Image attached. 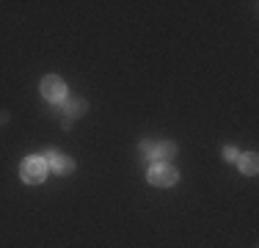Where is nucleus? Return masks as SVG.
<instances>
[{
	"mask_svg": "<svg viewBox=\"0 0 259 248\" xmlns=\"http://www.w3.org/2000/svg\"><path fill=\"white\" fill-rule=\"evenodd\" d=\"M177 144H171V141H157L155 144V152H152V160H171V157H177Z\"/></svg>",
	"mask_w": 259,
	"mask_h": 248,
	"instance_id": "423d86ee",
	"label": "nucleus"
},
{
	"mask_svg": "<svg viewBox=\"0 0 259 248\" xmlns=\"http://www.w3.org/2000/svg\"><path fill=\"white\" fill-rule=\"evenodd\" d=\"M61 127H64V130H69V127H72V119H69L66 113H64V119H61Z\"/></svg>",
	"mask_w": 259,
	"mask_h": 248,
	"instance_id": "9d476101",
	"label": "nucleus"
},
{
	"mask_svg": "<svg viewBox=\"0 0 259 248\" xmlns=\"http://www.w3.org/2000/svg\"><path fill=\"white\" fill-rule=\"evenodd\" d=\"M85 110H89V102H85V99H80V97H66L64 99V113L69 116V119H77Z\"/></svg>",
	"mask_w": 259,
	"mask_h": 248,
	"instance_id": "39448f33",
	"label": "nucleus"
},
{
	"mask_svg": "<svg viewBox=\"0 0 259 248\" xmlns=\"http://www.w3.org/2000/svg\"><path fill=\"white\" fill-rule=\"evenodd\" d=\"M45 160H47V169H53L55 174H69V171H75V160L66 157V154L53 152V149H47V152H45Z\"/></svg>",
	"mask_w": 259,
	"mask_h": 248,
	"instance_id": "20e7f679",
	"label": "nucleus"
},
{
	"mask_svg": "<svg viewBox=\"0 0 259 248\" xmlns=\"http://www.w3.org/2000/svg\"><path fill=\"white\" fill-rule=\"evenodd\" d=\"M152 152H155V144H152V141H141V154H144L146 160H152Z\"/></svg>",
	"mask_w": 259,
	"mask_h": 248,
	"instance_id": "6e6552de",
	"label": "nucleus"
},
{
	"mask_svg": "<svg viewBox=\"0 0 259 248\" xmlns=\"http://www.w3.org/2000/svg\"><path fill=\"white\" fill-rule=\"evenodd\" d=\"M224 157H226V160H232V163H237L240 152H237V149H234V146H226V149H224Z\"/></svg>",
	"mask_w": 259,
	"mask_h": 248,
	"instance_id": "1a4fd4ad",
	"label": "nucleus"
},
{
	"mask_svg": "<svg viewBox=\"0 0 259 248\" xmlns=\"http://www.w3.org/2000/svg\"><path fill=\"white\" fill-rule=\"evenodd\" d=\"M149 182L155 185V188H171V185L180 182V171H177L174 166H168V163H152Z\"/></svg>",
	"mask_w": 259,
	"mask_h": 248,
	"instance_id": "7ed1b4c3",
	"label": "nucleus"
},
{
	"mask_svg": "<svg viewBox=\"0 0 259 248\" xmlns=\"http://www.w3.org/2000/svg\"><path fill=\"white\" fill-rule=\"evenodd\" d=\"M39 91L50 105H64V99L69 97V89H66V83L58 77V74H47V77L41 80Z\"/></svg>",
	"mask_w": 259,
	"mask_h": 248,
	"instance_id": "f257e3e1",
	"label": "nucleus"
},
{
	"mask_svg": "<svg viewBox=\"0 0 259 248\" xmlns=\"http://www.w3.org/2000/svg\"><path fill=\"white\" fill-rule=\"evenodd\" d=\"M47 160L45 157H39V154H30L28 160H22V182H28V185H39V182H45V177H47Z\"/></svg>",
	"mask_w": 259,
	"mask_h": 248,
	"instance_id": "f03ea898",
	"label": "nucleus"
},
{
	"mask_svg": "<svg viewBox=\"0 0 259 248\" xmlns=\"http://www.w3.org/2000/svg\"><path fill=\"white\" fill-rule=\"evenodd\" d=\"M237 166H240V171H243V174H248V177H256V171H259V157H256V152L240 154V157H237Z\"/></svg>",
	"mask_w": 259,
	"mask_h": 248,
	"instance_id": "0eeeda50",
	"label": "nucleus"
}]
</instances>
